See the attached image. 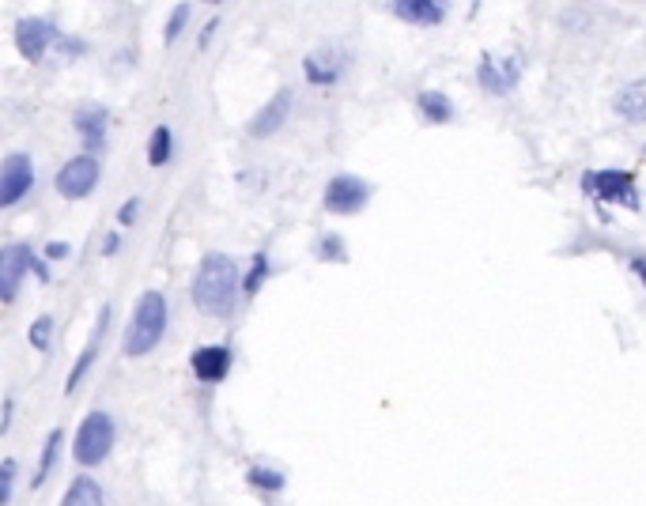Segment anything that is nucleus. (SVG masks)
I'll list each match as a JSON object with an SVG mask.
<instances>
[{"mask_svg":"<svg viewBox=\"0 0 646 506\" xmlns=\"http://www.w3.org/2000/svg\"><path fill=\"white\" fill-rule=\"evenodd\" d=\"M238 299V269L231 257L208 253L201 261V272L193 280V303L212 318H227Z\"/></svg>","mask_w":646,"mask_h":506,"instance_id":"nucleus-1","label":"nucleus"},{"mask_svg":"<svg viewBox=\"0 0 646 506\" xmlns=\"http://www.w3.org/2000/svg\"><path fill=\"white\" fill-rule=\"evenodd\" d=\"M167 159H170V129L167 125H159L152 133V144H148V163H152V167H163Z\"/></svg>","mask_w":646,"mask_h":506,"instance_id":"nucleus-20","label":"nucleus"},{"mask_svg":"<svg viewBox=\"0 0 646 506\" xmlns=\"http://www.w3.org/2000/svg\"><path fill=\"white\" fill-rule=\"evenodd\" d=\"M367 197H371V186L359 182V178H352V174H340V178H333V182L325 186V208L337 212V216H352V212H359V208L367 204Z\"/></svg>","mask_w":646,"mask_h":506,"instance_id":"nucleus-7","label":"nucleus"},{"mask_svg":"<svg viewBox=\"0 0 646 506\" xmlns=\"http://www.w3.org/2000/svg\"><path fill=\"white\" fill-rule=\"evenodd\" d=\"M616 114L628 121H643L646 118V87L643 84H628L616 95Z\"/></svg>","mask_w":646,"mask_h":506,"instance_id":"nucleus-16","label":"nucleus"},{"mask_svg":"<svg viewBox=\"0 0 646 506\" xmlns=\"http://www.w3.org/2000/svg\"><path fill=\"white\" fill-rule=\"evenodd\" d=\"M265 276H269V253H257L254 269H250V276L242 280V291H246V295H257L261 284H265Z\"/></svg>","mask_w":646,"mask_h":506,"instance_id":"nucleus-21","label":"nucleus"},{"mask_svg":"<svg viewBox=\"0 0 646 506\" xmlns=\"http://www.w3.org/2000/svg\"><path fill=\"white\" fill-rule=\"evenodd\" d=\"M231 371V352L223 348V344H212V348H197L193 352V374L201 378V382H220L227 378Z\"/></svg>","mask_w":646,"mask_h":506,"instance_id":"nucleus-11","label":"nucleus"},{"mask_svg":"<svg viewBox=\"0 0 646 506\" xmlns=\"http://www.w3.org/2000/svg\"><path fill=\"white\" fill-rule=\"evenodd\" d=\"M50 329H53V318H38L31 329V344L34 348H46L50 344Z\"/></svg>","mask_w":646,"mask_h":506,"instance_id":"nucleus-24","label":"nucleus"},{"mask_svg":"<svg viewBox=\"0 0 646 506\" xmlns=\"http://www.w3.org/2000/svg\"><path fill=\"white\" fill-rule=\"evenodd\" d=\"M61 442H65L61 427H57V431H50V439H46V450H42V461H38V476H34V484H46V476L53 473V461H57V450H61Z\"/></svg>","mask_w":646,"mask_h":506,"instance_id":"nucleus-19","label":"nucleus"},{"mask_svg":"<svg viewBox=\"0 0 646 506\" xmlns=\"http://www.w3.org/2000/svg\"><path fill=\"white\" fill-rule=\"evenodd\" d=\"M133 216H136V201H129V204H125V212H121V220L129 223V220H133Z\"/></svg>","mask_w":646,"mask_h":506,"instance_id":"nucleus-29","label":"nucleus"},{"mask_svg":"<svg viewBox=\"0 0 646 506\" xmlns=\"http://www.w3.org/2000/svg\"><path fill=\"white\" fill-rule=\"evenodd\" d=\"M390 12L397 19H408V23H439L446 16V8L435 4V0H401V4H390Z\"/></svg>","mask_w":646,"mask_h":506,"instance_id":"nucleus-12","label":"nucleus"},{"mask_svg":"<svg viewBox=\"0 0 646 506\" xmlns=\"http://www.w3.org/2000/svg\"><path fill=\"white\" fill-rule=\"evenodd\" d=\"M318 253H322L325 261H344V246H340V238H322V242H318Z\"/></svg>","mask_w":646,"mask_h":506,"instance_id":"nucleus-25","label":"nucleus"},{"mask_svg":"<svg viewBox=\"0 0 646 506\" xmlns=\"http://www.w3.org/2000/svg\"><path fill=\"white\" fill-rule=\"evenodd\" d=\"M416 106H420V114H424L427 121H450L454 118V106H450V99L439 95V91H424V95L416 99Z\"/></svg>","mask_w":646,"mask_h":506,"instance_id":"nucleus-18","label":"nucleus"},{"mask_svg":"<svg viewBox=\"0 0 646 506\" xmlns=\"http://www.w3.org/2000/svg\"><path fill=\"white\" fill-rule=\"evenodd\" d=\"M46 253H50V257H65L68 246H65V242H50V246H46Z\"/></svg>","mask_w":646,"mask_h":506,"instance_id":"nucleus-27","label":"nucleus"},{"mask_svg":"<svg viewBox=\"0 0 646 506\" xmlns=\"http://www.w3.org/2000/svg\"><path fill=\"white\" fill-rule=\"evenodd\" d=\"M476 76H480V84L488 87L492 95H507L510 87L518 84V65H514V61H503V65H499L492 53H484L480 65H476Z\"/></svg>","mask_w":646,"mask_h":506,"instance_id":"nucleus-10","label":"nucleus"},{"mask_svg":"<svg viewBox=\"0 0 646 506\" xmlns=\"http://www.w3.org/2000/svg\"><path fill=\"white\" fill-rule=\"evenodd\" d=\"M27 269H38V276L46 280V265L42 261H34L31 246H23V242H12V246H4L0 253V295H4V303H12L19 291V276Z\"/></svg>","mask_w":646,"mask_h":506,"instance_id":"nucleus-4","label":"nucleus"},{"mask_svg":"<svg viewBox=\"0 0 646 506\" xmlns=\"http://www.w3.org/2000/svg\"><path fill=\"white\" fill-rule=\"evenodd\" d=\"M61 31L53 19H42V16H31V19H19L16 23V46L27 61H42V53L50 42H57Z\"/></svg>","mask_w":646,"mask_h":506,"instance_id":"nucleus-6","label":"nucleus"},{"mask_svg":"<svg viewBox=\"0 0 646 506\" xmlns=\"http://www.w3.org/2000/svg\"><path fill=\"white\" fill-rule=\"evenodd\" d=\"M114 446V420L106 412H91L80 423V435H76V461L80 465H99L102 457L110 454Z\"/></svg>","mask_w":646,"mask_h":506,"instance_id":"nucleus-3","label":"nucleus"},{"mask_svg":"<svg viewBox=\"0 0 646 506\" xmlns=\"http://www.w3.org/2000/svg\"><path fill=\"white\" fill-rule=\"evenodd\" d=\"M186 16H189V8H186V4H178V8H174V16H170V23H167V42H174V38H178V31L186 27Z\"/></svg>","mask_w":646,"mask_h":506,"instance_id":"nucleus-26","label":"nucleus"},{"mask_svg":"<svg viewBox=\"0 0 646 506\" xmlns=\"http://www.w3.org/2000/svg\"><path fill=\"white\" fill-rule=\"evenodd\" d=\"M163 329H167V299L159 291H148L136 303L133 325H129V337H125V352L148 355L163 340Z\"/></svg>","mask_w":646,"mask_h":506,"instance_id":"nucleus-2","label":"nucleus"},{"mask_svg":"<svg viewBox=\"0 0 646 506\" xmlns=\"http://www.w3.org/2000/svg\"><path fill=\"white\" fill-rule=\"evenodd\" d=\"M99 186V163L91 159V155H76V159H68L65 170L57 174V189L65 193V197H87L91 189Z\"/></svg>","mask_w":646,"mask_h":506,"instance_id":"nucleus-8","label":"nucleus"},{"mask_svg":"<svg viewBox=\"0 0 646 506\" xmlns=\"http://www.w3.org/2000/svg\"><path fill=\"white\" fill-rule=\"evenodd\" d=\"M76 129H80L87 148H99L102 140H106V110H102V106H84V110H76Z\"/></svg>","mask_w":646,"mask_h":506,"instance_id":"nucleus-13","label":"nucleus"},{"mask_svg":"<svg viewBox=\"0 0 646 506\" xmlns=\"http://www.w3.org/2000/svg\"><path fill=\"white\" fill-rule=\"evenodd\" d=\"M250 484H254V488H265V491H280L284 488V476L272 473V469H250Z\"/></svg>","mask_w":646,"mask_h":506,"instance_id":"nucleus-22","label":"nucleus"},{"mask_svg":"<svg viewBox=\"0 0 646 506\" xmlns=\"http://www.w3.org/2000/svg\"><path fill=\"white\" fill-rule=\"evenodd\" d=\"M106 321H110V306H102L99 321H95V337L87 340V348L80 352V359H76V367H72V374H68V393L80 386V378H84V371L91 367V359L99 355V340H102V333H106Z\"/></svg>","mask_w":646,"mask_h":506,"instance_id":"nucleus-14","label":"nucleus"},{"mask_svg":"<svg viewBox=\"0 0 646 506\" xmlns=\"http://www.w3.org/2000/svg\"><path fill=\"white\" fill-rule=\"evenodd\" d=\"M631 269H635L646 280V257H631Z\"/></svg>","mask_w":646,"mask_h":506,"instance_id":"nucleus-28","label":"nucleus"},{"mask_svg":"<svg viewBox=\"0 0 646 506\" xmlns=\"http://www.w3.org/2000/svg\"><path fill=\"white\" fill-rule=\"evenodd\" d=\"M61 506H102V488L91 476H80V480H72V488H68Z\"/></svg>","mask_w":646,"mask_h":506,"instance_id":"nucleus-17","label":"nucleus"},{"mask_svg":"<svg viewBox=\"0 0 646 506\" xmlns=\"http://www.w3.org/2000/svg\"><path fill=\"white\" fill-rule=\"evenodd\" d=\"M0 480H4V491H0V503H12V484H16V461L8 457L0 465Z\"/></svg>","mask_w":646,"mask_h":506,"instance_id":"nucleus-23","label":"nucleus"},{"mask_svg":"<svg viewBox=\"0 0 646 506\" xmlns=\"http://www.w3.org/2000/svg\"><path fill=\"white\" fill-rule=\"evenodd\" d=\"M288 106H291V91H280V95H276V99H272L269 106L254 118V125H250L254 136H265V133H272V129H280L284 118H288Z\"/></svg>","mask_w":646,"mask_h":506,"instance_id":"nucleus-15","label":"nucleus"},{"mask_svg":"<svg viewBox=\"0 0 646 506\" xmlns=\"http://www.w3.org/2000/svg\"><path fill=\"white\" fill-rule=\"evenodd\" d=\"M34 186V167L27 155H8L4 170H0V204H16L23 193H31Z\"/></svg>","mask_w":646,"mask_h":506,"instance_id":"nucleus-9","label":"nucleus"},{"mask_svg":"<svg viewBox=\"0 0 646 506\" xmlns=\"http://www.w3.org/2000/svg\"><path fill=\"white\" fill-rule=\"evenodd\" d=\"M586 189L594 193L597 201H616L628 204V208H639V189H635V178L628 170H594L586 174Z\"/></svg>","mask_w":646,"mask_h":506,"instance_id":"nucleus-5","label":"nucleus"}]
</instances>
